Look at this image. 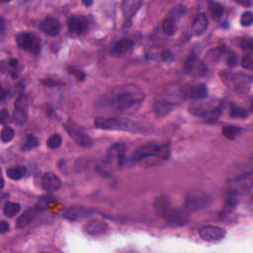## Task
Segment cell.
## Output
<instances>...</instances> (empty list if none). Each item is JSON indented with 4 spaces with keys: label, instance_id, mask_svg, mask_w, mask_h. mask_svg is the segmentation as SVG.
Listing matches in <instances>:
<instances>
[{
    "label": "cell",
    "instance_id": "obj_16",
    "mask_svg": "<svg viewBox=\"0 0 253 253\" xmlns=\"http://www.w3.org/2000/svg\"><path fill=\"white\" fill-rule=\"evenodd\" d=\"M142 2L138 1V0H127L122 3V10L125 18V27L130 26L133 18L139 11Z\"/></svg>",
    "mask_w": 253,
    "mask_h": 253
},
{
    "label": "cell",
    "instance_id": "obj_8",
    "mask_svg": "<svg viewBox=\"0 0 253 253\" xmlns=\"http://www.w3.org/2000/svg\"><path fill=\"white\" fill-rule=\"evenodd\" d=\"M68 136L80 146L82 147H90L93 145L92 139L82 130L77 124L72 121H68L63 125Z\"/></svg>",
    "mask_w": 253,
    "mask_h": 253
},
{
    "label": "cell",
    "instance_id": "obj_32",
    "mask_svg": "<svg viewBox=\"0 0 253 253\" xmlns=\"http://www.w3.org/2000/svg\"><path fill=\"white\" fill-rule=\"evenodd\" d=\"M39 145V141L38 139L33 136V135H30L27 137L26 139V141L24 142V144L22 145V150L23 151H27V150H31L35 147H37Z\"/></svg>",
    "mask_w": 253,
    "mask_h": 253
},
{
    "label": "cell",
    "instance_id": "obj_17",
    "mask_svg": "<svg viewBox=\"0 0 253 253\" xmlns=\"http://www.w3.org/2000/svg\"><path fill=\"white\" fill-rule=\"evenodd\" d=\"M40 29L46 35L56 37L60 31V22L57 18L54 16H47L40 23Z\"/></svg>",
    "mask_w": 253,
    "mask_h": 253
},
{
    "label": "cell",
    "instance_id": "obj_20",
    "mask_svg": "<svg viewBox=\"0 0 253 253\" xmlns=\"http://www.w3.org/2000/svg\"><path fill=\"white\" fill-rule=\"evenodd\" d=\"M126 145L123 143H114L110 149L108 150V154L107 157L110 160H117V163L119 166H124L127 162L126 159Z\"/></svg>",
    "mask_w": 253,
    "mask_h": 253
},
{
    "label": "cell",
    "instance_id": "obj_10",
    "mask_svg": "<svg viewBox=\"0 0 253 253\" xmlns=\"http://www.w3.org/2000/svg\"><path fill=\"white\" fill-rule=\"evenodd\" d=\"M13 122L19 126H22L28 121V103L27 98L24 95H20L14 104V112L12 115Z\"/></svg>",
    "mask_w": 253,
    "mask_h": 253
},
{
    "label": "cell",
    "instance_id": "obj_41",
    "mask_svg": "<svg viewBox=\"0 0 253 253\" xmlns=\"http://www.w3.org/2000/svg\"><path fill=\"white\" fill-rule=\"evenodd\" d=\"M72 73L76 76V78L79 80H83L84 79V77H85V75H84V73L82 72V71H80V70H72Z\"/></svg>",
    "mask_w": 253,
    "mask_h": 253
},
{
    "label": "cell",
    "instance_id": "obj_25",
    "mask_svg": "<svg viewBox=\"0 0 253 253\" xmlns=\"http://www.w3.org/2000/svg\"><path fill=\"white\" fill-rule=\"evenodd\" d=\"M6 174L10 179L18 181V180H21L25 176L26 168L23 166L11 167V168H8V169L6 170Z\"/></svg>",
    "mask_w": 253,
    "mask_h": 253
},
{
    "label": "cell",
    "instance_id": "obj_38",
    "mask_svg": "<svg viewBox=\"0 0 253 253\" xmlns=\"http://www.w3.org/2000/svg\"><path fill=\"white\" fill-rule=\"evenodd\" d=\"M161 57H162V60L165 61V62H169V61H172L174 56H173V54L169 51V50H165L162 52L161 54Z\"/></svg>",
    "mask_w": 253,
    "mask_h": 253
},
{
    "label": "cell",
    "instance_id": "obj_21",
    "mask_svg": "<svg viewBox=\"0 0 253 253\" xmlns=\"http://www.w3.org/2000/svg\"><path fill=\"white\" fill-rule=\"evenodd\" d=\"M42 186L47 192H56L59 190L61 181L55 173L47 172L42 177Z\"/></svg>",
    "mask_w": 253,
    "mask_h": 253
},
{
    "label": "cell",
    "instance_id": "obj_9",
    "mask_svg": "<svg viewBox=\"0 0 253 253\" xmlns=\"http://www.w3.org/2000/svg\"><path fill=\"white\" fill-rule=\"evenodd\" d=\"M16 42L21 50L29 52L35 56H38L41 52L40 39L31 32L20 33L16 38Z\"/></svg>",
    "mask_w": 253,
    "mask_h": 253
},
{
    "label": "cell",
    "instance_id": "obj_37",
    "mask_svg": "<svg viewBox=\"0 0 253 253\" xmlns=\"http://www.w3.org/2000/svg\"><path fill=\"white\" fill-rule=\"evenodd\" d=\"M239 47L243 51H252L253 49V44L251 38H242L239 41Z\"/></svg>",
    "mask_w": 253,
    "mask_h": 253
},
{
    "label": "cell",
    "instance_id": "obj_26",
    "mask_svg": "<svg viewBox=\"0 0 253 253\" xmlns=\"http://www.w3.org/2000/svg\"><path fill=\"white\" fill-rule=\"evenodd\" d=\"M21 211V205L16 202H7L3 207V214L7 218H14Z\"/></svg>",
    "mask_w": 253,
    "mask_h": 253
},
{
    "label": "cell",
    "instance_id": "obj_5",
    "mask_svg": "<svg viewBox=\"0 0 253 253\" xmlns=\"http://www.w3.org/2000/svg\"><path fill=\"white\" fill-rule=\"evenodd\" d=\"M223 80L238 94H247L252 87V77L243 73H232L225 71L222 74Z\"/></svg>",
    "mask_w": 253,
    "mask_h": 253
},
{
    "label": "cell",
    "instance_id": "obj_29",
    "mask_svg": "<svg viewBox=\"0 0 253 253\" xmlns=\"http://www.w3.org/2000/svg\"><path fill=\"white\" fill-rule=\"evenodd\" d=\"M15 137V132L14 130L8 126V125H4V127L1 130V135H0V138H1L2 142L7 143L10 142Z\"/></svg>",
    "mask_w": 253,
    "mask_h": 253
},
{
    "label": "cell",
    "instance_id": "obj_15",
    "mask_svg": "<svg viewBox=\"0 0 253 253\" xmlns=\"http://www.w3.org/2000/svg\"><path fill=\"white\" fill-rule=\"evenodd\" d=\"M209 94V90L206 84L196 83L189 85L188 87H184V97L189 99L201 100L207 98Z\"/></svg>",
    "mask_w": 253,
    "mask_h": 253
},
{
    "label": "cell",
    "instance_id": "obj_31",
    "mask_svg": "<svg viewBox=\"0 0 253 253\" xmlns=\"http://www.w3.org/2000/svg\"><path fill=\"white\" fill-rule=\"evenodd\" d=\"M61 142H62L61 137L58 134H54L48 139L47 145L51 149H56V148H58L61 145Z\"/></svg>",
    "mask_w": 253,
    "mask_h": 253
},
{
    "label": "cell",
    "instance_id": "obj_6",
    "mask_svg": "<svg viewBox=\"0 0 253 253\" xmlns=\"http://www.w3.org/2000/svg\"><path fill=\"white\" fill-rule=\"evenodd\" d=\"M212 204V197L200 189L190 190L184 201V207L188 212H198L207 209Z\"/></svg>",
    "mask_w": 253,
    "mask_h": 253
},
{
    "label": "cell",
    "instance_id": "obj_18",
    "mask_svg": "<svg viewBox=\"0 0 253 253\" xmlns=\"http://www.w3.org/2000/svg\"><path fill=\"white\" fill-rule=\"evenodd\" d=\"M134 48V42L129 38L117 40L111 47V54L114 56H124L131 53Z\"/></svg>",
    "mask_w": 253,
    "mask_h": 253
},
{
    "label": "cell",
    "instance_id": "obj_30",
    "mask_svg": "<svg viewBox=\"0 0 253 253\" xmlns=\"http://www.w3.org/2000/svg\"><path fill=\"white\" fill-rule=\"evenodd\" d=\"M249 114L248 112L239 107V106H236V105H232L231 108H230V117L231 118H234V119H246L248 118Z\"/></svg>",
    "mask_w": 253,
    "mask_h": 253
},
{
    "label": "cell",
    "instance_id": "obj_3",
    "mask_svg": "<svg viewBox=\"0 0 253 253\" xmlns=\"http://www.w3.org/2000/svg\"><path fill=\"white\" fill-rule=\"evenodd\" d=\"M93 125L94 128L103 131H123L133 134L145 132V128L142 125L124 118H97Z\"/></svg>",
    "mask_w": 253,
    "mask_h": 253
},
{
    "label": "cell",
    "instance_id": "obj_14",
    "mask_svg": "<svg viewBox=\"0 0 253 253\" xmlns=\"http://www.w3.org/2000/svg\"><path fill=\"white\" fill-rule=\"evenodd\" d=\"M91 215L92 211L84 207H69L62 211V217L69 222H77Z\"/></svg>",
    "mask_w": 253,
    "mask_h": 253
},
{
    "label": "cell",
    "instance_id": "obj_43",
    "mask_svg": "<svg viewBox=\"0 0 253 253\" xmlns=\"http://www.w3.org/2000/svg\"><path fill=\"white\" fill-rule=\"evenodd\" d=\"M0 25H1V36L3 37V35H4V33H5V23H4V19H3V17H1V23H0Z\"/></svg>",
    "mask_w": 253,
    "mask_h": 253
},
{
    "label": "cell",
    "instance_id": "obj_13",
    "mask_svg": "<svg viewBox=\"0 0 253 253\" xmlns=\"http://www.w3.org/2000/svg\"><path fill=\"white\" fill-rule=\"evenodd\" d=\"M88 20L83 15H73L67 21L68 31L75 35H81L88 29Z\"/></svg>",
    "mask_w": 253,
    "mask_h": 253
},
{
    "label": "cell",
    "instance_id": "obj_24",
    "mask_svg": "<svg viewBox=\"0 0 253 253\" xmlns=\"http://www.w3.org/2000/svg\"><path fill=\"white\" fill-rule=\"evenodd\" d=\"M177 29H178L177 20H175L173 17L168 16V17H166L163 20L162 30H163V33L165 35L169 36V37H172V36H174L176 34Z\"/></svg>",
    "mask_w": 253,
    "mask_h": 253
},
{
    "label": "cell",
    "instance_id": "obj_27",
    "mask_svg": "<svg viewBox=\"0 0 253 253\" xmlns=\"http://www.w3.org/2000/svg\"><path fill=\"white\" fill-rule=\"evenodd\" d=\"M208 7L213 18H215L216 20L221 19L225 14V7L217 1H210L208 4Z\"/></svg>",
    "mask_w": 253,
    "mask_h": 253
},
{
    "label": "cell",
    "instance_id": "obj_19",
    "mask_svg": "<svg viewBox=\"0 0 253 253\" xmlns=\"http://www.w3.org/2000/svg\"><path fill=\"white\" fill-rule=\"evenodd\" d=\"M108 229V224L102 220H92L88 222L85 225L83 226V230L85 233L92 235V236H98L104 234Z\"/></svg>",
    "mask_w": 253,
    "mask_h": 253
},
{
    "label": "cell",
    "instance_id": "obj_28",
    "mask_svg": "<svg viewBox=\"0 0 253 253\" xmlns=\"http://www.w3.org/2000/svg\"><path fill=\"white\" fill-rule=\"evenodd\" d=\"M241 133L240 127L234 126V125H227L223 128V135L227 140H234L236 139Z\"/></svg>",
    "mask_w": 253,
    "mask_h": 253
},
{
    "label": "cell",
    "instance_id": "obj_36",
    "mask_svg": "<svg viewBox=\"0 0 253 253\" xmlns=\"http://www.w3.org/2000/svg\"><path fill=\"white\" fill-rule=\"evenodd\" d=\"M225 62H226V64H227L229 67H234V66H236L237 63H238V57H237V56H236L234 53L229 52V53L226 55Z\"/></svg>",
    "mask_w": 253,
    "mask_h": 253
},
{
    "label": "cell",
    "instance_id": "obj_35",
    "mask_svg": "<svg viewBox=\"0 0 253 253\" xmlns=\"http://www.w3.org/2000/svg\"><path fill=\"white\" fill-rule=\"evenodd\" d=\"M241 66L247 70H251L253 68V57L251 54H246L243 56L241 59Z\"/></svg>",
    "mask_w": 253,
    "mask_h": 253
},
{
    "label": "cell",
    "instance_id": "obj_12",
    "mask_svg": "<svg viewBox=\"0 0 253 253\" xmlns=\"http://www.w3.org/2000/svg\"><path fill=\"white\" fill-rule=\"evenodd\" d=\"M184 69L188 74H193L196 76L205 75L207 73L206 65L202 61H200L194 54H191L186 59Z\"/></svg>",
    "mask_w": 253,
    "mask_h": 253
},
{
    "label": "cell",
    "instance_id": "obj_34",
    "mask_svg": "<svg viewBox=\"0 0 253 253\" xmlns=\"http://www.w3.org/2000/svg\"><path fill=\"white\" fill-rule=\"evenodd\" d=\"M253 22V14L251 11H245L240 18V24L243 27H249L252 25Z\"/></svg>",
    "mask_w": 253,
    "mask_h": 253
},
{
    "label": "cell",
    "instance_id": "obj_23",
    "mask_svg": "<svg viewBox=\"0 0 253 253\" xmlns=\"http://www.w3.org/2000/svg\"><path fill=\"white\" fill-rule=\"evenodd\" d=\"M42 211V209L39 207V206H36V207H33V208H30L28 210H26L24 212L23 215H21L19 217V219L17 220L16 222V226L18 228H23V227H26L27 225H29L33 221L34 219L36 218V216Z\"/></svg>",
    "mask_w": 253,
    "mask_h": 253
},
{
    "label": "cell",
    "instance_id": "obj_22",
    "mask_svg": "<svg viewBox=\"0 0 253 253\" xmlns=\"http://www.w3.org/2000/svg\"><path fill=\"white\" fill-rule=\"evenodd\" d=\"M209 27V19L205 13H199L196 15L192 22V33L195 36L203 35Z\"/></svg>",
    "mask_w": 253,
    "mask_h": 253
},
{
    "label": "cell",
    "instance_id": "obj_33",
    "mask_svg": "<svg viewBox=\"0 0 253 253\" xmlns=\"http://www.w3.org/2000/svg\"><path fill=\"white\" fill-rule=\"evenodd\" d=\"M185 13H186V7L182 4H179L172 8L169 16L173 17L175 20H178V19L182 18L185 15Z\"/></svg>",
    "mask_w": 253,
    "mask_h": 253
},
{
    "label": "cell",
    "instance_id": "obj_40",
    "mask_svg": "<svg viewBox=\"0 0 253 253\" xmlns=\"http://www.w3.org/2000/svg\"><path fill=\"white\" fill-rule=\"evenodd\" d=\"M9 227H10L9 224L5 221H2L1 224H0V232H1V233L7 232L9 230Z\"/></svg>",
    "mask_w": 253,
    "mask_h": 253
},
{
    "label": "cell",
    "instance_id": "obj_1",
    "mask_svg": "<svg viewBox=\"0 0 253 253\" xmlns=\"http://www.w3.org/2000/svg\"><path fill=\"white\" fill-rule=\"evenodd\" d=\"M154 208L157 214L172 226H184L190 223L188 211L172 208L171 203L166 196H159L156 198Z\"/></svg>",
    "mask_w": 253,
    "mask_h": 253
},
{
    "label": "cell",
    "instance_id": "obj_39",
    "mask_svg": "<svg viewBox=\"0 0 253 253\" xmlns=\"http://www.w3.org/2000/svg\"><path fill=\"white\" fill-rule=\"evenodd\" d=\"M8 119H9L8 111L5 110V109H2L1 115H0V122H1V124L5 125V124L8 122Z\"/></svg>",
    "mask_w": 253,
    "mask_h": 253
},
{
    "label": "cell",
    "instance_id": "obj_42",
    "mask_svg": "<svg viewBox=\"0 0 253 253\" xmlns=\"http://www.w3.org/2000/svg\"><path fill=\"white\" fill-rule=\"evenodd\" d=\"M9 65H10V67H11L13 70H15V69L18 67V65H19L18 60H17V59H15V58L10 59V61H9Z\"/></svg>",
    "mask_w": 253,
    "mask_h": 253
},
{
    "label": "cell",
    "instance_id": "obj_2",
    "mask_svg": "<svg viewBox=\"0 0 253 253\" xmlns=\"http://www.w3.org/2000/svg\"><path fill=\"white\" fill-rule=\"evenodd\" d=\"M144 99L143 90L136 84H128L119 88L113 97L112 106L121 112L128 111L141 103Z\"/></svg>",
    "mask_w": 253,
    "mask_h": 253
},
{
    "label": "cell",
    "instance_id": "obj_4",
    "mask_svg": "<svg viewBox=\"0 0 253 253\" xmlns=\"http://www.w3.org/2000/svg\"><path fill=\"white\" fill-rule=\"evenodd\" d=\"M168 156H169V146L168 145L156 144V143H145L139 146L132 153L129 161L131 164H137L146 158L158 157L162 159H167Z\"/></svg>",
    "mask_w": 253,
    "mask_h": 253
},
{
    "label": "cell",
    "instance_id": "obj_44",
    "mask_svg": "<svg viewBox=\"0 0 253 253\" xmlns=\"http://www.w3.org/2000/svg\"><path fill=\"white\" fill-rule=\"evenodd\" d=\"M83 4H84V5H86V6H90V5L92 4V2H91V1H84V2H83Z\"/></svg>",
    "mask_w": 253,
    "mask_h": 253
},
{
    "label": "cell",
    "instance_id": "obj_11",
    "mask_svg": "<svg viewBox=\"0 0 253 253\" xmlns=\"http://www.w3.org/2000/svg\"><path fill=\"white\" fill-rule=\"evenodd\" d=\"M199 234L201 238L208 242H217L225 237V230L217 225H205L201 227Z\"/></svg>",
    "mask_w": 253,
    "mask_h": 253
},
{
    "label": "cell",
    "instance_id": "obj_7",
    "mask_svg": "<svg viewBox=\"0 0 253 253\" xmlns=\"http://www.w3.org/2000/svg\"><path fill=\"white\" fill-rule=\"evenodd\" d=\"M189 112L199 118H203L209 122L217 121L223 112V107L221 104H207V105H194L189 108Z\"/></svg>",
    "mask_w": 253,
    "mask_h": 253
}]
</instances>
